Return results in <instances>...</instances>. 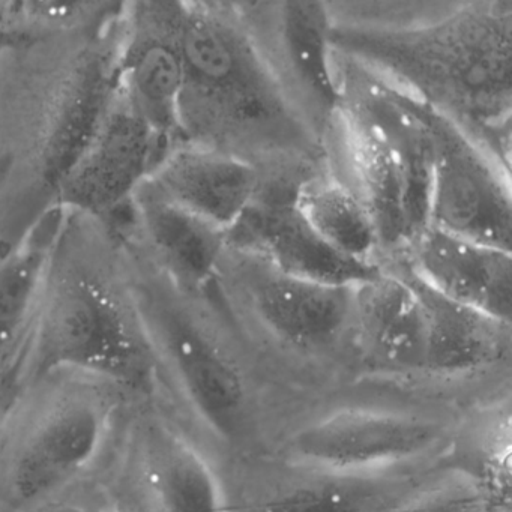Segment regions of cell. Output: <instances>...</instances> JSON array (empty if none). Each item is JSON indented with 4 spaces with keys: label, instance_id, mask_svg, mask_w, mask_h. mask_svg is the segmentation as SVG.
I'll return each instance as SVG.
<instances>
[{
    "label": "cell",
    "instance_id": "obj_1",
    "mask_svg": "<svg viewBox=\"0 0 512 512\" xmlns=\"http://www.w3.org/2000/svg\"><path fill=\"white\" fill-rule=\"evenodd\" d=\"M335 53L460 125L491 154L502 149L512 101V2L443 8L430 19L338 22Z\"/></svg>",
    "mask_w": 512,
    "mask_h": 512
},
{
    "label": "cell",
    "instance_id": "obj_2",
    "mask_svg": "<svg viewBox=\"0 0 512 512\" xmlns=\"http://www.w3.org/2000/svg\"><path fill=\"white\" fill-rule=\"evenodd\" d=\"M28 383L76 371L161 400L157 362L128 284L115 224L64 209L25 355Z\"/></svg>",
    "mask_w": 512,
    "mask_h": 512
},
{
    "label": "cell",
    "instance_id": "obj_3",
    "mask_svg": "<svg viewBox=\"0 0 512 512\" xmlns=\"http://www.w3.org/2000/svg\"><path fill=\"white\" fill-rule=\"evenodd\" d=\"M181 47L182 143L244 157L254 149H304L313 140L314 131L272 73L239 5L181 2Z\"/></svg>",
    "mask_w": 512,
    "mask_h": 512
},
{
    "label": "cell",
    "instance_id": "obj_4",
    "mask_svg": "<svg viewBox=\"0 0 512 512\" xmlns=\"http://www.w3.org/2000/svg\"><path fill=\"white\" fill-rule=\"evenodd\" d=\"M133 401L76 371L29 382L0 427V512H41L83 496Z\"/></svg>",
    "mask_w": 512,
    "mask_h": 512
},
{
    "label": "cell",
    "instance_id": "obj_5",
    "mask_svg": "<svg viewBox=\"0 0 512 512\" xmlns=\"http://www.w3.org/2000/svg\"><path fill=\"white\" fill-rule=\"evenodd\" d=\"M340 131L353 190L382 253L401 254L427 227L431 140L424 104L349 59L338 61Z\"/></svg>",
    "mask_w": 512,
    "mask_h": 512
},
{
    "label": "cell",
    "instance_id": "obj_6",
    "mask_svg": "<svg viewBox=\"0 0 512 512\" xmlns=\"http://www.w3.org/2000/svg\"><path fill=\"white\" fill-rule=\"evenodd\" d=\"M79 500L107 512H227L217 476L158 400L131 403Z\"/></svg>",
    "mask_w": 512,
    "mask_h": 512
},
{
    "label": "cell",
    "instance_id": "obj_7",
    "mask_svg": "<svg viewBox=\"0 0 512 512\" xmlns=\"http://www.w3.org/2000/svg\"><path fill=\"white\" fill-rule=\"evenodd\" d=\"M424 113L431 140L427 226L511 251L508 164L425 104Z\"/></svg>",
    "mask_w": 512,
    "mask_h": 512
},
{
    "label": "cell",
    "instance_id": "obj_8",
    "mask_svg": "<svg viewBox=\"0 0 512 512\" xmlns=\"http://www.w3.org/2000/svg\"><path fill=\"white\" fill-rule=\"evenodd\" d=\"M260 52L314 134L332 127L341 82L332 46L331 8L320 2L239 7Z\"/></svg>",
    "mask_w": 512,
    "mask_h": 512
},
{
    "label": "cell",
    "instance_id": "obj_9",
    "mask_svg": "<svg viewBox=\"0 0 512 512\" xmlns=\"http://www.w3.org/2000/svg\"><path fill=\"white\" fill-rule=\"evenodd\" d=\"M182 86L181 2L143 0L122 4L116 92L170 148L182 143Z\"/></svg>",
    "mask_w": 512,
    "mask_h": 512
},
{
    "label": "cell",
    "instance_id": "obj_10",
    "mask_svg": "<svg viewBox=\"0 0 512 512\" xmlns=\"http://www.w3.org/2000/svg\"><path fill=\"white\" fill-rule=\"evenodd\" d=\"M170 149L116 92L62 179L56 205L110 223Z\"/></svg>",
    "mask_w": 512,
    "mask_h": 512
},
{
    "label": "cell",
    "instance_id": "obj_11",
    "mask_svg": "<svg viewBox=\"0 0 512 512\" xmlns=\"http://www.w3.org/2000/svg\"><path fill=\"white\" fill-rule=\"evenodd\" d=\"M437 436L436 425L424 419L349 409L299 431L293 452L310 466L356 475L422 454L434 445Z\"/></svg>",
    "mask_w": 512,
    "mask_h": 512
},
{
    "label": "cell",
    "instance_id": "obj_12",
    "mask_svg": "<svg viewBox=\"0 0 512 512\" xmlns=\"http://www.w3.org/2000/svg\"><path fill=\"white\" fill-rule=\"evenodd\" d=\"M124 229L148 259L188 295L208 298L229 248V232L161 196L146 179L127 206Z\"/></svg>",
    "mask_w": 512,
    "mask_h": 512
},
{
    "label": "cell",
    "instance_id": "obj_13",
    "mask_svg": "<svg viewBox=\"0 0 512 512\" xmlns=\"http://www.w3.org/2000/svg\"><path fill=\"white\" fill-rule=\"evenodd\" d=\"M401 256L400 262L434 292L511 325V251L427 226Z\"/></svg>",
    "mask_w": 512,
    "mask_h": 512
},
{
    "label": "cell",
    "instance_id": "obj_14",
    "mask_svg": "<svg viewBox=\"0 0 512 512\" xmlns=\"http://www.w3.org/2000/svg\"><path fill=\"white\" fill-rule=\"evenodd\" d=\"M229 247L251 254L292 277L337 286H358L382 271L383 265L359 263L329 248L290 199H259L229 232Z\"/></svg>",
    "mask_w": 512,
    "mask_h": 512
},
{
    "label": "cell",
    "instance_id": "obj_15",
    "mask_svg": "<svg viewBox=\"0 0 512 512\" xmlns=\"http://www.w3.org/2000/svg\"><path fill=\"white\" fill-rule=\"evenodd\" d=\"M239 253L245 260L238 269V283L257 316L278 337L314 347L335 340L352 326L355 286L292 277L251 254Z\"/></svg>",
    "mask_w": 512,
    "mask_h": 512
},
{
    "label": "cell",
    "instance_id": "obj_16",
    "mask_svg": "<svg viewBox=\"0 0 512 512\" xmlns=\"http://www.w3.org/2000/svg\"><path fill=\"white\" fill-rule=\"evenodd\" d=\"M148 181L170 202L226 232L247 214L262 187L253 161L191 143L170 149Z\"/></svg>",
    "mask_w": 512,
    "mask_h": 512
},
{
    "label": "cell",
    "instance_id": "obj_17",
    "mask_svg": "<svg viewBox=\"0 0 512 512\" xmlns=\"http://www.w3.org/2000/svg\"><path fill=\"white\" fill-rule=\"evenodd\" d=\"M352 326L368 355L401 370H427V323L421 299L400 263L353 289Z\"/></svg>",
    "mask_w": 512,
    "mask_h": 512
},
{
    "label": "cell",
    "instance_id": "obj_18",
    "mask_svg": "<svg viewBox=\"0 0 512 512\" xmlns=\"http://www.w3.org/2000/svg\"><path fill=\"white\" fill-rule=\"evenodd\" d=\"M62 217L64 208L56 206L19 241L0 247V368L28 349Z\"/></svg>",
    "mask_w": 512,
    "mask_h": 512
},
{
    "label": "cell",
    "instance_id": "obj_19",
    "mask_svg": "<svg viewBox=\"0 0 512 512\" xmlns=\"http://www.w3.org/2000/svg\"><path fill=\"white\" fill-rule=\"evenodd\" d=\"M427 323V370L457 373L493 361L505 347L508 325L445 298L422 283L404 263Z\"/></svg>",
    "mask_w": 512,
    "mask_h": 512
},
{
    "label": "cell",
    "instance_id": "obj_20",
    "mask_svg": "<svg viewBox=\"0 0 512 512\" xmlns=\"http://www.w3.org/2000/svg\"><path fill=\"white\" fill-rule=\"evenodd\" d=\"M293 205L329 248L353 262L380 265L376 226L349 182L332 175L305 179L293 191Z\"/></svg>",
    "mask_w": 512,
    "mask_h": 512
},
{
    "label": "cell",
    "instance_id": "obj_21",
    "mask_svg": "<svg viewBox=\"0 0 512 512\" xmlns=\"http://www.w3.org/2000/svg\"><path fill=\"white\" fill-rule=\"evenodd\" d=\"M401 499V485L335 473L238 512H397Z\"/></svg>",
    "mask_w": 512,
    "mask_h": 512
},
{
    "label": "cell",
    "instance_id": "obj_22",
    "mask_svg": "<svg viewBox=\"0 0 512 512\" xmlns=\"http://www.w3.org/2000/svg\"><path fill=\"white\" fill-rule=\"evenodd\" d=\"M482 494L470 488H454L433 494L427 499L416 500L397 512H472L478 508Z\"/></svg>",
    "mask_w": 512,
    "mask_h": 512
},
{
    "label": "cell",
    "instance_id": "obj_23",
    "mask_svg": "<svg viewBox=\"0 0 512 512\" xmlns=\"http://www.w3.org/2000/svg\"><path fill=\"white\" fill-rule=\"evenodd\" d=\"M25 355L11 362L7 367L0 368V427L10 415L11 410L19 401L20 395L28 385L25 370Z\"/></svg>",
    "mask_w": 512,
    "mask_h": 512
},
{
    "label": "cell",
    "instance_id": "obj_24",
    "mask_svg": "<svg viewBox=\"0 0 512 512\" xmlns=\"http://www.w3.org/2000/svg\"><path fill=\"white\" fill-rule=\"evenodd\" d=\"M41 512H107L91 503L83 502V500H67V502L58 503V505L50 506Z\"/></svg>",
    "mask_w": 512,
    "mask_h": 512
}]
</instances>
